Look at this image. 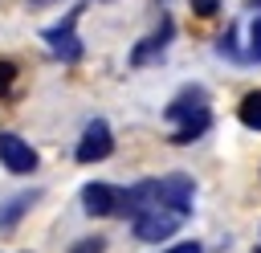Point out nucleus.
Returning a JSON list of instances; mask_svg holds the SVG:
<instances>
[{
	"label": "nucleus",
	"mask_w": 261,
	"mask_h": 253,
	"mask_svg": "<svg viewBox=\"0 0 261 253\" xmlns=\"http://www.w3.org/2000/svg\"><path fill=\"white\" fill-rule=\"evenodd\" d=\"M114 151V135H110V127H106V118H90L86 122V131H82V139H77V163H98V159H106Z\"/></svg>",
	"instance_id": "f257e3e1"
},
{
	"label": "nucleus",
	"mask_w": 261,
	"mask_h": 253,
	"mask_svg": "<svg viewBox=\"0 0 261 253\" xmlns=\"http://www.w3.org/2000/svg\"><path fill=\"white\" fill-rule=\"evenodd\" d=\"M0 163L12 175H29V171H37V151L29 147V139H20L12 131H0Z\"/></svg>",
	"instance_id": "f03ea898"
},
{
	"label": "nucleus",
	"mask_w": 261,
	"mask_h": 253,
	"mask_svg": "<svg viewBox=\"0 0 261 253\" xmlns=\"http://www.w3.org/2000/svg\"><path fill=\"white\" fill-rule=\"evenodd\" d=\"M118 204H122V188H114V184L94 180V184L82 188V208H86V216H118Z\"/></svg>",
	"instance_id": "7ed1b4c3"
},
{
	"label": "nucleus",
	"mask_w": 261,
	"mask_h": 253,
	"mask_svg": "<svg viewBox=\"0 0 261 253\" xmlns=\"http://www.w3.org/2000/svg\"><path fill=\"white\" fill-rule=\"evenodd\" d=\"M179 220H184V216H175V212H167V208H147V212L135 216V237H139V241H163V237H171V233L179 229Z\"/></svg>",
	"instance_id": "20e7f679"
},
{
	"label": "nucleus",
	"mask_w": 261,
	"mask_h": 253,
	"mask_svg": "<svg viewBox=\"0 0 261 253\" xmlns=\"http://www.w3.org/2000/svg\"><path fill=\"white\" fill-rule=\"evenodd\" d=\"M73 24H77V8H73L61 24H53V29H45V33H41V37L53 45V53H57L61 61H77V57H82V41L73 37Z\"/></svg>",
	"instance_id": "39448f33"
},
{
	"label": "nucleus",
	"mask_w": 261,
	"mask_h": 253,
	"mask_svg": "<svg viewBox=\"0 0 261 253\" xmlns=\"http://www.w3.org/2000/svg\"><path fill=\"white\" fill-rule=\"evenodd\" d=\"M171 41V20H163V29L155 33V37H147V41H139L135 45V53H130V65H147L155 53H163V45Z\"/></svg>",
	"instance_id": "423d86ee"
},
{
	"label": "nucleus",
	"mask_w": 261,
	"mask_h": 253,
	"mask_svg": "<svg viewBox=\"0 0 261 253\" xmlns=\"http://www.w3.org/2000/svg\"><path fill=\"white\" fill-rule=\"evenodd\" d=\"M196 106H204V90H200V86H188V90H179V98H175V102H167L163 118H167V122H179V118H184V114H192Z\"/></svg>",
	"instance_id": "0eeeda50"
},
{
	"label": "nucleus",
	"mask_w": 261,
	"mask_h": 253,
	"mask_svg": "<svg viewBox=\"0 0 261 253\" xmlns=\"http://www.w3.org/2000/svg\"><path fill=\"white\" fill-rule=\"evenodd\" d=\"M179 122H184V127L175 131V143H192V139H200V135L212 127V114H208V106H196V110L184 114Z\"/></svg>",
	"instance_id": "6e6552de"
},
{
	"label": "nucleus",
	"mask_w": 261,
	"mask_h": 253,
	"mask_svg": "<svg viewBox=\"0 0 261 253\" xmlns=\"http://www.w3.org/2000/svg\"><path fill=\"white\" fill-rule=\"evenodd\" d=\"M33 200H37V192H20V196H12V200L0 208V229H12V224L24 216V208H29Z\"/></svg>",
	"instance_id": "1a4fd4ad"
},
{
	"label": "nucleus",
	"mask_w": 261,
	"mask_h": 253,
	"mask_svg": "<svg viewBox=\"0 0 261 253\" xmlns=\"http://www.w3.org/2000/svg\"><path fill=\"white\" fill-rule=\"evenodd\" d=\"M241 122L245 127H253V131H261V90H253V94H245L241 98Z\"/></svg>",
	"instance_id": "9d476101"
},
{
	"label": "nucleus",
	"mask_w": 261,
	"mask_h": 253,
	"mask_svg": "<svg viewBox=\"0 0 261 253\" xmlns=\"http://www.w3.org/2000/svg\"><path fill=\"white\" fill-rule=\"evenodd\" d=\"M102 249H106V237H82V241H73L69 253H102Z\"/></svg>",
	"instance_id": "9b49d317"
},
{
	"label": "nucleus",
	"mask_w": 261,
	"mask_h": 253,
	"mask_svg": "<svg viewBox=\"0 0 261 253\" xmlns=\"http://www.w3.org/2000/svg\"><path fill=\"white\" fill-rule=\"evenodd\" d=\"M249 57L261 61V16H253V24H249Z\"/></svg>",
	"instance_id": "f8f14e48"
},
{
	"label": "nucleus",
	"mask_w": 261,
	"mask_h": 253,
	"mask_svg": "<svg viewBox=\"0 0 261 253\" xmlns=\"http://www.w3.org/2000/svg\"><path fill=\"white\" fill-rule=\"evenodd\" d=\"M192 12L196 16H216L220 12V0H192Z\"/></svg>",
	"instance_id": "ddd939ff"
},
{
	"label": "nucleus",
	"mask_w": 261,
	"mask_h": 253,
	"mask_svg": "<svg viewBox=\"0 0 261 253\" xmlns=\"http://www.w3.org/2000/svg\"><path fill=\"white\" fill-rule=\"evenodd\" d=\"M12 82H16V65L12 61H0V94H8Z\"/></svg>",
	"instance_id": "4468645a"
},
{
	"label": "nucleus",
	"mask_w": 261,
	"mask_h": 253,
	"mask_svg": "<svg viewBox=\"0 0 261 253\" xmlns=\"http://www.w3.org/2000/svg\"><path fill=\"white\" fill-rule=\"evenodd\" d=\"M163 253H204V245H200V241H179V245H171V249H163Z\"/></svg>",
	"instance_id": "2eb2a0df"
},
{
	"label": "nucleus",
	"mask_w": 261,
	"mask_h": 253,
	"mask_svg": "<svg viewBox=\"0 0 261 253\" xmlns=\"http://www.w3.org/2000/svg\"><path fill=\"white\" fill-rule=\"evenodd\" d=\"M257 253H261V249H257Z\"/></svg>",
	"instance_id": "dca6fc26"
}]
</instances>
